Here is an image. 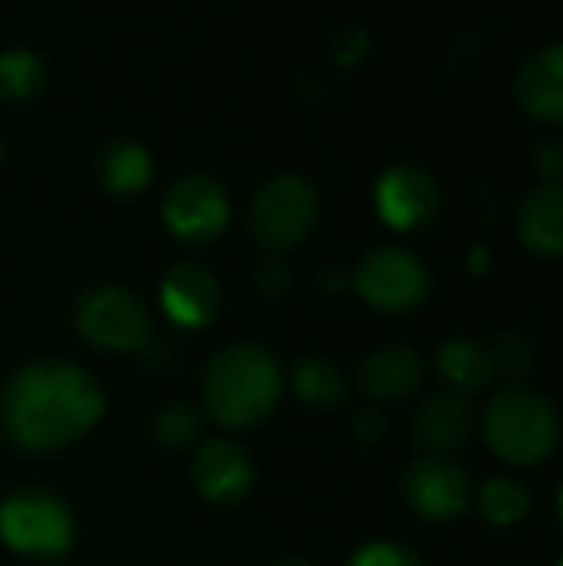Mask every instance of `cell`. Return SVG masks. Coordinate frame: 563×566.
<instances>
[{
	"mask_svg": "<svg viewBox=\"0 0 563 566\" xmlns=\"http://www.w3.org/2000/svg\"><path fill=\"white\" fill-rule=\"evenodd\" d=\"M478 511L488 524L494 527H514L528 517L531 511V494L524 484L511 478H491L478 491Z\"/></svg>",
	"mask_w": 563,
	"mask_h": 566,
	"instance_id": "obj_21",
	"label": "cell"
},
{
	"mask_svg": "<svg viewBox=\"0 0 563 566\" xmlns=\"http://www.w3.org/2000/svg\"><path fill=\"white\" fill-rule=\"evenodd\" d=\"M275 566H312V564H302V560H285V564H275Z\"/></svg>",
	"mask_w": 563,
	"mask_h": 566,
	"instance_id": "obj_30",
	"label": "cell"
},
{
	"mask_svg": "<svg viewBox=\"0 0 563 566\" xmlns=\"http://www.w3.org/2000/svg\"><path fill=\"white\" fill-rule=\"evenodd\" d=\"M0 537L10 551L33 560H56L73 547L76 524L70 507L46 488L27 484L0 501Z\"/></svg>",
	"mask_w": 563,
	"mask_h": 566,
	"instance_id": "obj_4",
	"label": "cell"
},
{
	"mask_svg": "<svg viewBox=\"0 0 563 566\" xmlns=\"http://www.w3.org/2000/svg\"><path fill=\"white\" fill-rule=\"evenodd\" d=\"M411 428H415V441L421 448H428L435 454L458 451L468 444V438L475 431V408L465 395L438 391L418 405Z\"/></svg>",
	"mask_w": 563,
	"mask_h": 566,
	"instance_id": "obj_14",
	"label": "cell"
},
{
	"mask_svg": "<svg viewBox=\"0 0 563 566\" xmlns=\"http://www.w3.org/2000/svg\"><path fill=\"white\" fill-rule=\"evenodd\" d=\"M471 265H475V272H481V269H484V249H481V245L475 249V262H471Z\"/></svg>",
	"mask_w": 563,
	"mask_h": 566,
	"instance_id": "obj_28",
	"label": "cell"
},
{
	"mask_svg": "<svg viewBox=\"0 0 563 566\" xmlns=\"http://www.w3.org/2000/svg\"><path fill=\"white\" fill-rule=\"evenodd\" d=\"M3 156H7V146H3V139H0V163H3Z\"/></svg>",
	"mask_w": 563,
	"mask_h": 566,
	"instance_id": "obj_31",
	"label": "cell"
},
{
	"mask_svg": "<svg viewBox=\"0 0 563 566\" xmlns=\"http://www.w3.org/2000/svg\"><path fill=\"white\" fill-rule=\"evenodd\" d=\"M534 169L541 182H561L563 186V139H544L534 149Z\"/></svg>",
	"mask_w": 563,
	"mask_h": 566,
	"instance_id": "obj_25",
	"label": "cell"
},
{
	"mask_svg": "<svg viewBox=\"0 0 563 566\" xmlns=\"http://www.w3.org/2000/svg\"><path fill=\"white\" fill-rule=\"evenodd\" d=\"M319 222V192L305 176H275L249 202V232L269 252L295 249Z\"/></svg>",
	"mask_w": 563,
	"mask_h": 566,
	"instance_id": "obj_5",
	"label": "cell"
},
{
	"mask_svg": "<svg viewBox=\"0 0 563 566\" xmlns=\"http://www.w3.org/2000/svg\"><path fill=\"white\" fill-rule=\"evenodd\" d=\"M494 355L475 338H451L438 352V375L455 395H478L491 385L494 378Z\"/></svg>",
	"mask_w": 563,
	"mask_h": 566,
	"instance_id": "obj_18",
	"label": "cell"
},
{
	"mask_svg": "<svg viewBox=\"0 0 563 566\" xmlns=\"http://www.w3.org/2000/svg\"><path fill=\"white\" fill-rule=\"evenodd\" d=\"M491 355H494V368H501V371L511 375V378H524V375L534 368V352H531V345H528L524 338H518V335L501 338L498 348H494Z\"/></svg>",
	"mask_w": 563,
	"mask_h": 566,
	"instance_id": "obj_24",
	"label": "cell"
},
{
	"mask_svg": "<svg viewBox=\"0 0 563 566\" xmlns=\"http://www.w3.org/2000/svg\"><path fill=\"white\" fill-rule=\"evenodd\" d=\"M514 99L531 119L563 126V43L541 46L521 63Z\"/></svg>",
	"mask_w": 563,
	"mask_h": 566,
	"instance_id": "obj_13",
	"label": "cell"
},
{
	"mask_svg": "<svg viewBox=\"0 0 563 566\" xmlns=\"http://www.w3.org/2000/svg\"><path fill=\"white\" fill-rule=\"evenodd\" d=\"M348 566H425L421 557L405 547V544H395V541H375V544H365Z\"/></svg>",
	"mask_w": 563,
	"mask_h": 566,
	"instance_id": "obj_23",
	"label": "cell"
},
{
	"mask_svg": "<svg viewBox=\"0 0 563 566\" xmlns=\"http://www.w3.org/2000/svg\"><path fill=\"white\" fill-rule=\"evenodd\" d=\"M96 179L110 196L129 199L153 179V156L136 139H110L96 153Z\"/></svg>",
	"mask_w": 563,
	"mask_h": 566,
	"instance_id": "obj_17",
	"label": "cell"
},
{
	"mask_svg": "<svg viewBox=\"0 0 563 566\" xmlns=\"http://www.w3.org/2000/svg\"><path fill=\"white\" fill-rule=\"evenodd\" d=\"M46 86V63L23 46L0 53V99L27 103Z\"/></svg>",
	"mask_w": 563,
	"mask_h": 566,
	"instance_id": "obj_20",
	"label": "cell"
},
{
	"mask_svg": "<svg viewBox=\"0 0 563 566\" xmlns=\"http://www.w3.org/2000/svg\"><path fill=\"white\" fill-rule=\"evenodd\" d=\"M375 209L398 232L425 229L441 209V186L425 166L398 163L375 182Z\"/></svg>",
	"mask_w": 563,
	"mask_h": 566,
	"instance_id": "obj_10",
	"label": "cell"
},
{
	"mask_svg": "<svg viewBox=\"0 0 563 566\" xmlns=\"http://www.w3.org/2000/svg\"><path fill=\"white\" fill-rule=\"evenodd\" d=\"M557 517H561V524H563V488H561V494H557Z\"/></svg>",
	"mask_w": 563,
	"mask_h": 566,
	"instance_id": "obj_29",
	"label": "cell"
},
{
	"mask_svg": "<svg viewBox=\"0 0 563 566\" xmlns=\"http://www.w3.org/2000/svg\"><path fill=\"white\" fill-rule=\"evenodd\" d=\"M385 434V415L378 408H362L355 415V438L358 444H378Z\"/></svg>",
	"mask_w": 563,
	"mask_h": 566,
	"instance_id": "obj_27",
	"label": "cell"
},
{
	"mask_svg": "<svg viewBox=\"0 0 563 566\" xmlns=\"http://www.w3.org/2000/svg\"><path fill=\"white\" fill-rule=\"evenodd\" d=\"M256 282H259L262 295L279 298V295L285 292V285H289V269H285V262H282V259H265V262L256 269Z\"/></svg>",
	"mask_w": 563,
	"mask_h": 566,
	"instance_id": "obj_26",
	"label": "cell"
},
{
	"mask_svg": "<svg viewBox=\"0 0 563 566\" xmlns=\"http://www.w3.org/2000/svg\"><path fill=\"white\" fill-rule=\"evenodd\" d=\"M76 332L103 352H139L149 342L153 318L143 298L123 285L86 289L73 305Z\"/></svg>",
	"mask_w": 563,
	"mask_h": 566,
	"instance_id": "obj_6",
	"label": "cell"
},
{
	"mask_svg": "<svg viewBox=\"0 0 563 566\" xmlns=\"http://www.w3.org/2000/svg\"><path fill=\"white\" fill-rule=\"evenodd\" d=\"M202 408L222 428H256L279 408L282 371L262 345H229L202 371Z\"/></svg>",
	"mask_w": 563,
	"mask_h": 566,
	"instance_id": "obj_2",
	"label": "cell"
},
{
	"mask_svg": "<svg viewBox=\"0 0 563 566\" xmlns=\"http://www.w3.org/2000/svg\"><path fill=\"white\" fill-rule=\"evenodd\" d=\"M471 478L461 464L445 454H425L402 474L405 504L428 521H455L471 504Z\"/></svg>",
	"mask_w": 563,
	"mask_h": 566,
	"instance_id": "obj_9",
	"label": "cell"
},
{
	"mask_svg": "<svg viewBox=\"0 0 563 566\" xmlns=\"http://www.w3.org/2000/svg\"><path fill=\"white\" fill-rule=\"evenodd\" d=\"M518 239L544 259L563 255V186L541 182L518 206Z\"/></svg>",
	"mask_w": 563,
	"mask_h": 566,
	"instance_id": "obj_16",
	"label": "cell"
},
{
	"mask_svg": "<svg viewBox=\"0 0 563 566\" xmlns=\"http://www.w3.org/2000/svg\"><path fill=\"white\" fill-rule=\"evenodd\" d=\"M192 484L212 504H239L256 481L249 451L229 438H209L192 458Z\"/></svg>",
	"mask_w": 563,
	"mask_h": 566,
	"instance_id": "obj_11",
	"label": "cell"
},
{
	"mask_svg": "<svg viewBox=\"0 0 563 566\" xmlns=\"http://www.w3.org/2000/svg\"><path fill=\"white\" fill-rule=\"evenodd\" d=\"M425 381V361L408 345L375 348L358 365V388L375 401H402L415 395Z\"/></svg>",
	"mask_w": 563,
	"mask_h": 566,
	"instance_id": "obj_15",
	"label": "cell"
},
{
	"mask_svg": "<svg viewBox=\"0 0 563 566\" xmlns=\"http://www.w3.org/2000/svg\"><path fill=\"white\" fill-rule=\"evenodd\" d=\"M557 566H563V557H561V564H557Z\"/></svg>",
	"mask_w": 563,
	"mask_h": 566,
	"instance_id": "obj_32",
	"label": "cell"
},
{
	"mask_svg": "<svg viewBox=\"0 0 563 566\" xmlns=\"http://www.w3.org/2000/svg\"><path fill=\"white\" fill-rule=\"evenodd\" d=\"M103 388L70 361H27L0 388V424L20 451H56L103 418Z\"/></svg>",
	"mask_w": 563,
	"mask_h": 566,
	"instance_id": "obj_1",
	"label": "cell"
},
{
	"mask_svg": "<svg viewBox=\"0 0 563 566\" xmlns=\"http://www.w3.org/2000/svg\"><path fill=\"white\" fill-rule=\"evenodd\" d=\"M352 285L372 308L388 312V315H405V312H415L428 298L431 275H428V265L415 252L382 245V249H372L358 262Z\"/></svg>",
	"mask_w": 563,
	"mask_h": 566,
	"instance_id": "obj_7",
	"label": "cell"
},
{
	"mask_svg": "<svg viewBox=\"0 0 563 566\" xmlns=\"http://www.w3.org/2000/svg\"><path fill=\"white\" fill-rule=\"evenodd\" d=\"M159 302L179 328H206L219 312V282L196 262H176L159 285Z\"/></svg>",
	"mask_w": 563,
	"mask_h": 566,
	"instance_id": "obj_12",
	"label": "cell"
},
{
	"mask_svg": "<svg viewBox=\"0 0 563 566\" xmlns=\"http://www.w3.org/2000/svg\"><path fill=\"white\" fill-rule=\"evenodd\" d=\"M199 431H202V415L186 401H173L153 418V438L173 451L192 444L199 438Z\"/></svg>",
	"mask_w": 563,
	"mask_h": 566,
	"instance_id": "obj_22",
	"label": "cell"
},
{
	"mask_svg": "<svg viewBox=\"0 0 563 566\" xmlns=\"http://www.w3.org/2000/svg\"><path fill=\"white\" fill-rule=\"evenodd\" d=\"M295 395L312 408H338L348 398V381L342 368L325 355H302L292 368Z\"/></svg>",
	"mask_w": 563,
	"mask_h": 566,
	"instance_id": "obj_19",
	"label": "cell"
},
{
	"mask_svg": "<svg viewBox=\"0 0 563 566\" xmlns=\"http://www.w3.org/2000/svg\"><path fill=\"white\" fill-rule=\"evenodd\" d=\"M481 428L488 448L514 468H534L561 444V415L554 401L521 381L504 385L488 401Z\"/></svg>",
	"mask_w": 563,
	"mask_h": 566,
	"instance_id": "obj_3",
	"label": "cell"
},
{
	"mask_svg": "<svg viewBox=\"0 0 563 566\" xmlns=\"http://www.w3.org/2000/svg\"><path fill=\"white\" fill-rule=\"evenodd\" d=\"M163 222L179 242L209 245L229 226V196L206 172L179 176L163 196Z\"/></svg>",
	"mask_w": 563,
	"mask_h": 566,
	"instance_id": "obj_8",
	"label": "cell"
}]
</instances>
